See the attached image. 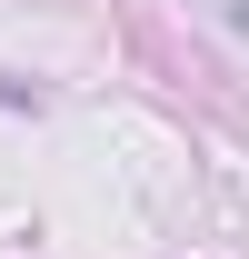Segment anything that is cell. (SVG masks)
<instances>
[]
</instances>
